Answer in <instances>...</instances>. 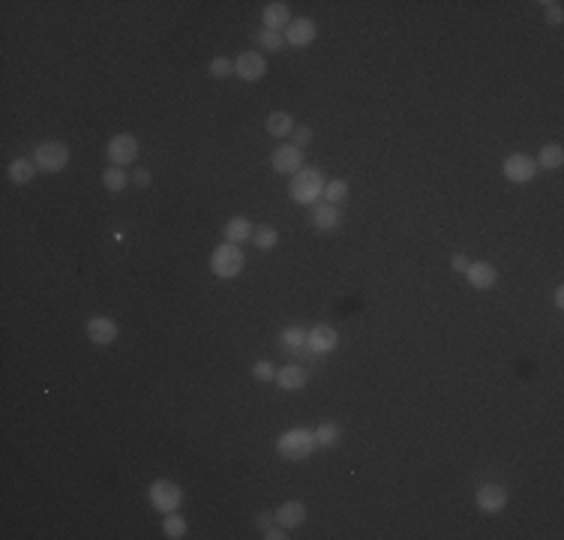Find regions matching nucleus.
I'll use <instances>...</instances> for the list:
<instances>
[{"label":"nucleus","instance_id":"nucleus-3","mask_svg":"<svg viewBox=\"0 0 564 540\" xmlns=\"http://www.w3.org/2000/svg\"><path fill=\"white\" fill-rule=\"evenodd\" d=\"M244 261H246L244 249L237 244H228V240L210 252V270L220 276V280H234V276L244 270Z\"/></svg>","mask_w":564,"mask_h":540},{"label":"nucleus","instance_id":"nucleus-7","mask_svg":"<svg viewBox=\"0 0 564 540\" xmlns=\"http://www.w3.org/2000/svg\"><path fill=\"white\" fill-rule=\"evenodd\" d=\"M270 165L276 174H297L304 168V150L294 148V144H280L270 156Z\"/></svg>","mask_w":564,"mask_h":540},{"label":"nucleus","instance_id":"nucleus-11","mask_svg":"<svg viewBox=\"0 0 564 540\" xmlns=\"http://www.w3.org/2000/svg\"><path fill=\"white\" fill-rule=\"evenodd\" d=\"M336 345H340V336H336L330 324H316L306 336V348L312 354H330Z\"/></svg>","mask_w":564,"mask_h":540},{"label":"nucleus","instance_id":"nucleus-4","mask_svg":"<svg viewBox=\"0 0 564 540\" xmlns=\"http://www.w3.org/2000/svg\"><path fill=\"white\" fill-rule=\"evenodd\" d=\"M66 162H69V148L64 141H42L40 148L33 150V165L40 168V172H45V174L64 172Z\"/></svg>","mask_w":564,"mask_h":540},{"label":"nucleus","instance_id":"nucleus-2","mask_svg":"<svg viewBox=\"0 0 564 540\" xmlns=\"http://www.w3.org/2000/svg\"><path fill=\"white\" fill-rule=\"evenodd\" d=\"M324 196V174L318 168H300L292 177V198L297 204H316Z\"/></svg>","mask_w":564,"mask_h":540},{"label":"nucleus","instance_id":"nucleus-25","mask_svg":"<svg viewBox=\"0 0 564 540\" xmlns=\"http://www.w3.org/2000/svg\"><path fill=\"white\" fill-rule=\"evenodd\" d=\"M162 534L165 537H172V540H180L186 534V516H180V513H165V520H162Z\"/></svg>","mask_w":564,"mask_h":540},{"label":"nucleus","instance_id":"nucleus-34","mask_svg":"<svg viewBox=\"0 0 564 540\" xmlns=\"http://www.w3.org/2000/svg\"><path fill=\"white\" fill-rule=\"evenodd\" d=\"M468 264H472V261H468L465 256H453V258H450V268H453V270H460V273L468 270Z\"/></svg>","mask_w":564,"mask_h":540},{"label":"nucleus","instance_id":"nucleus-31","mask_svg":"<svg viewBox=\"0 0 564 540\" xmlns=\"http://www.w3.org/2000/svg\"><path fill=\"white\" fill-rule=\"evenodd\" d=\"M252 376H256L258 381H273L276 378V366L268 364V360H258V364L252 366Z\"/></svg>","mask_w":564,"mask_h":540},{"label":"nucleus","instance_id":"nucleus-6","mask_svg":"<svg viewBox=\"0 0 564 540\" xmlns=\"http://www.w3.org/2000/svg\"><path fill=\"white\" fill-rule=\"evenodd\" d=\"M108 160H112V165H129L138 160V138L136 136H126V132H120V136H114L112 141H108Z\"/></svg>","mask_w":564,"mask_h":540},{"label":"nucleus","instance_id":"nucleus-15","mask_svg":"<svg viewBox=\"0 0 564 540\" xmlns=\"http://www.w3.org/2000/svg\"><path fill=\"white\" fill-rule=\"evenodd\" d=\"M465 276H468V282H472L474 288H492L496 280H498V270L492 268V264H486V261H472V264H468V270H465Z\"/></svg>","mask_w":564,"mask_h":540},{"label":"nucleus","instance_id":"nucleus-30","mask_svg":"<svg viewBox=\"0 0 564 540\" xmlns=\"http://www.w3.org/2000/svg\"><path fill=\"white\" fill-rule=\"evenodd\" d=\"M208 69H210L213 78H228V76L234 72V60H228V57H213Z\"/></svg>","mask_w":564,"mask_h":540},{"label":"nucleus","instance_id":"nucleus-14","mask_svg":"<svg viewBox=\"0 0 564 540\" xmlns=\"http://www.w3.org/2000/svg\"><path fill=\"white\" fill-rule=\"evenodd\" d=\"M316 21H309V18H294L292 24L285 28V42L288 45H294V48H304V45H309L312 40H316Z\"/></svg>","mask_w":564,"mask_h":540},{"label":"nucleus","instance_id":"nucleus-21","mask_svg":"<svg viewBox=\"0 0 564 540\" xmlns=\"http://www.w3.org/2000/svg\"><path fill=\"white\" fill-rule=\"evenodd\" d=\"M264 126H268V132L273 138H285V136H292V132H294V120H292L288 112H273Z\"/></svg>","mask_w":564,"mask_h":540},{"label":"nucleus","instance_id":"nucleus-1","mask_svg":"<svg viewBox=\"0 0 564 540\" xmlns=\"http://www.w3.org/2000/svg\"><path fill=\"white\" fill-rule=\"evenodd\" d=\"M276 450H280V456H282V460H288V462L306 460V456L316 450V432L306 429V426L288 429V432H282V438L276 441Z\"/></svg>","mask_w":564,"mask_h":540},{"label":"nucleus","instance_id":"nucleus-28","mask_svg":"<svg viewBox=\"0 0 564 540\" xmlns=\"http://www.w3.org/2000/svg\"><path fill=\"white\" fill-rule=\"evenodd\" d=\"M345 196H348L345 180H330V184H324V198H328V204H340Z\"/></svg>","mask_w":564,"mask_h":540},{"label":"nucleus","instance_id":"nucleus-22","mask_svg":"<svg viewBox=\"0 0 564 540\" xmlns=\"http://www.w3.org/2000/svg\"><path fill=\"white\" fill-rule=\"evenodd\" d=\"M33 174H36V165H33V160H12L9 162V180L12 184H18V186H24V184H30L33 180Z\"/></svg>","mask_w":564,"mask_h":540},{"label":"nucleus","instance_id":"nucleus-12","mask_svg":"<svg viewBox=\"0 0 564 540\" xmlns=\"http://www.w3.org/2000/svg\"><path fill=\"white\" fill-rule=\"evenodd\" d=\"M261 21H264V30L282 33L288 24H292V9H288V4H280V0H273V4L264 6Z\"/></svg>","mask_w":564,"mask_h":540},{"label":"nucleus","instance_id":"nucleus-29","mask_svg":"<svg viewBox=\"0 0 564 540\" xmlns=\"http://www.w3.org/2000/svg\"><path fill=\"white\" fill-rule=\"evenodd\" d=\"M285 42V33H276V30H258V45L264 52H276V48H282Z\"/></svg>","mask_w":564,"mask_h":540},{"label":"nucleus","instance_id":"nucleus-37","mask_svg":"<svg viewBox=\"0 0 564 540\" xmlns=\"http://www.w3.org/2000/svg\"><path fill=\"white\" fill-rule=\"evenodd\" d=\"M136 184L138 186H150V172H148V168H138V172H136Z\"/></svg>","mask_w":564,"mask_h":540},{"label":"nucleus","instance_id":"nucleus-18","mask_svg":"<svg viewBox=\"0 0 564 540\" xmlns=\"http://www.w3.org/2000/svg\"><path fill=\"white\" fill-rule=\"evenodd\" d=\"M312 222H316L318 232H330V228H336V225H340V210H336V204H328V201L316 204V210H312Z\"/></svg>","mask_w":564,"mask_h":540},{"label":"nucleus","instance_id":"nucleus-35","mask_svg":"<svg viewBox=\"0 0 564 540\" xmlns=\"http://www.w3.org/2000/svg\"><path fill=\"white\" fill-rule=\"evenodd\" d=\"M264 537H268V540H285L288 534L282 532V525H270L268 532H264Z\"/></svg>","mask_w":564,"mask_h":540},{"label":"nucleus","instance_id":"nucleus-33","mask_svg":"<svg viewBox=\"0 0 564 540\" xmlns=\"http://www.w3.org/2000/svg\"><path fill=\"white\" fill-rule=\"evenodd\" d=\"M544 6H546V21H549V24H561L564 12H561V4H558V0H549V4H544Z\"/></svg>","mask_w":564,"mask_h":540},{"label":"nucleus","instance_id":"nucleus-23","mask_svg":"<svg viewBox=\"0 0 564 540\" xmlns=\"http://www.w3.org/2000/svg\"><path fill=\"white\" fill-rule=\"evenodd\" d=\"M561 162H564L561 144H544V148H540V153H537V160H534V165L546 168V172H552V168H561Z\"/></svg>","mask_w":564,"mask_h":540},{"label":"nucleus","instance_id":"nucleus-16","mask_svg":"<svg viewBox=\"0 0 564 540\" xmlns=\"http://www.w3.org/2000/svg\"><path fill=\"white\" fill-rule=\"evenodd\" d=\"M273 520L280 522L282 528H297V525H304V520H306V504H304V501H285L282 508L276 510Z\"/></svg>","mask_w":564,"mask_h":540},{"label":"nucleus","instance_id":"nucleus-13","mask_svg":"<svg viewBox=\"0 0 564 540\" xmlns=\"http://www.w3.org/2000/svg\"><path fill=\"white\" fill-rule=\"evenodd\" d=\"M84 330H88V340L96 342V345H112V342L117 340V324H114L112 318H105V316L90 318Z\"/></svg>","mask_w":564,"mask_h":540},{"label":"nucleus","instance_id":"nucleus-24","mask_svg":"<svg viewBox=\"0 0 564 540\" xmlns=\"http://www.w3.org/2000/svg\"><path fill=\"white\" fill-rule=\"evenodd\" d=\"M102 184H105L108 192H124L126 184H129V174L120 165H108L105 172H102Z\"/></svg>","mask_w":564,"mask_h":540},{"label":"nucleus","instance_id":"nucleus-9","mask_svg":"<svg viewBox=\"0 0 564 540\" xmlns=\"http://www.w3.org/2000/svg\"><path fill=\"white\" fill-rule=\"evenodd\" d=\"M477 510L480 513H501L504 504H508V489L501 484H484L477 489Z\"/></svg>","mask_w":564,"mask_h":540},{"label":"nucleus","instance_id":"nucleus-19","mask_svg":"<svg viewBox=\"0 0 564 540\" xmlns=\"http://www.w3.org/2000/svg\"><path fill=\"white\" fill-rule=\"evenodd\" d=\"M306 328H300V324H292V328H285L282 333H280V342H282V348H288V352H309L306 348Z\"/></svg>","mask_w":564,"mask_h":540},{"label":"nucleus","instance_id":"nucleus-20","mask_svg":"<svg viewBox=\"0 0 564 540\" xmlns=\"http://www.w3.org/2000/svg\"><path fill=\"white\" fill-rule=\"evenodd\" d=\"M252 237V222L246 216H234V220L225 222V240L228 244H244V240Z\"/></svg>","mask_w":564,"mask_h":540},{"label":"nucleus","instance_id":"nucleus-38","mask_svg":"<svg viewBox=\"0 0 564 540\" xmlns=\"http://www.w3.org/2000/svg\"><path fill=\"white\" fill-rule=\"evenodd\" d=\"M552 300H556V306H564V288L561 285L556 288V297H552Z\"/></svg>","mask_w":564,"mask_h":540},{"label":"nucleus","instance_id":"nucleus-5","mask_svg":"<svg viewBox=\"0 0 564 540\" xmlns=\"http://www.w3.org/2000/svg\"><path fill=\"white\" fill-rule=\"evenodd\" d=\"M148 498L160 513H172L184 504V489H180L177 484H172V480H153L150 489H148Z\"/></svg>","mask_w":564,"mask_h":540},{"label":"nucleus","instance_id":"nucleus-10","mask_svg":"<svg viewBox=\"0 0 564 540\" xmlns=\"http://www.w3.org/2000/svg\"><path fill=\"white\" fill-rule=\"evenodd\" d=\"M234 72H237V78H244V81H258V78H264V72H268V60L258 52H244L234 60Z\"/></svg>","mask_w":564,"mask_h":540},{"label":"nucleus","instance_id":"nucleus-26","mask_svg":"<svg viewBox=\"0 0 564 540\" xmlns=\"http://www.w3.org/2000/svg\"><path fill=\"white\" fill-rule=\"evenodd\" d=\"M252 244H256L258 249H273L276 244H280V232H276L273 225H258L256 232H252Z\"/></svg>","mask_w":564,"mask_h":540},{"label":"nucleus","instance_id":"nucleus-8","mask_svg":"<svg viewBox=\"0 0 564 540\" xmlns=\"http://www.w3.org/2000/svg\"><path fill=\"white\" fill-rule=\"evenodd\" d=\"M534 174H537V165L532 156L513 153L504 160V177H508L510 184H528V180H534Z\"/></svg>","mask_w":564,"mask_h":540},{"label":"nucleus","instance_id":"nucleus-36","mask_svg":"<svg viewBox=\"0 0 564 540\" xmlns=\"http://www.w3.org/2000/svg\"><path fill=\"white\" fill-rule=\"evenodd\" d=\"M270 525H273V516H268V513H258L256 516V528H261V532H268Z\"/></svg>","mask_w":564,"mask_h":540},{"label":"nucleus","instance_id":"nucleus-17","mask_svg":"<svg viewBox=\"0 0 564 540\" xmlns=\"http://www.w3.org/2000/svg\"><path fill=\"white\" fill-rule=\"evenodd\" d=\"M276 384H280L282 390H300L306 384V369L297 364H288L276 372Z\"/></svg>","mask_w":564,"mask_h":540},{"label":"nucleus","instance_id":"nucleus-27","mask_svg":"<svg viewBox=\"0 0 564 540\" xmlns=\"http://www.w3.org/2000/svg\"><path fill=\"white\" fill-rule=\"evenodd\" d=\"M316 432V448H336L340 444V426L336 424H321Z\"/></svg>","mask_w":564,"mask_h":540},{"label":"nucleus","instance_id":"nucleus-32","mask_svg":"<svg viewBox=\"0 0 564 540\" xmlns=\"http://www.w3.org/2000/svg\"><path fill=\"white\" fill-rule=\"evenodd\" d=\"M292 138H294V148H306V144L312 141V129L309 126H294Z\"/></svg>","mask_w":564,"mask_h":540}]
</instances>
